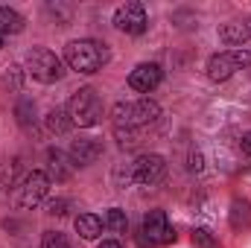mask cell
I'll use <instances>...</instances> for the list:
<instances>
[{
	"instance_id": "6da1fadb",
	"label": "cell",
	"mask_w": 251,
	"mask_h": 248,
	"mask_svg": "<svg viewBox=\"0 0 251 248\" xmlns=\"http://www.w3.org/2000/svg\"><path fill=\"white\" fill-rule=\"evenodd\" d=\"M64 62L76 73H97L108 64V47L94 38H79L64 47Z\"/></svg>"
},
{
	"instance_id": "7a4b0ae2",
	"label": "cell",
	"mask_w": 251,
	"mask_h": 248,
	"mask_svg": "<svg viewBox=\"0 0 251 248\" xmlns=\"http://www.w3.org/2000/svg\"><path fill=\"white\" fill-rule=\"evenodd\" d=\"M102 114H105V105H102V99H100V94L94 88H79L67 99V117H70V123L79 125V128L97 125L102 120Z\"/></svg>"
},
{
	"instance_id": "3957f363",
	"label": "cell",
	"mask_w": 251,
	"mask_h": 248,
	"mask_svg": "<svg viewBox=\"0 0 251 248\" xmlns=\"http://www.w3.org/2000/svg\"><path fill=\"white\" fill-rule=\"evenodd\" d=\"M158 117H161V105H158L155 99H149V97H143V99H137V102H120V105L114 108V128H128V131H134V128H140V125L155 123Z\"/></svg>"
},
{
	"instance_id": "277c9868",
	"label": "cell",
	"mask_w": 251,
	"mask_h": 248,
	"mask_svg": "<svg viewBox=\"0 0 251 248\" xmlns=\"http://www.w3.org/2000/svg\"><path fill=\"white\" fill-rule=\"evenodd\" d=\"M26 73L44 85H53L64 76V64L62 59L53 53V50H44V47H32L26 53Z\"/></svg>"
},
{
	"instance_id": "5b68a950",
	"label": "cell",
	"mask_w": 251,
	"mask_h": 248,
	"mask_svg": "<svg viewBox=\"0 0 251 248\" xmlns=\"http://www.w3.org/2000/svg\"><path fill=\"white\" fill-rule=\"evenodd\" d=\"M249 64H251L249 50H225V53H216V56L207 59V79L225 82V79H231L237 70H243Z\"/></svg>"
},
{
	"instance_id": "8992f818",
	"label": "cell",
	"mask_w": 251,
	"mask_h": 248,
	"mask_svg": "<svg viewBox=\"0 0 251 248\" xmlns=\"http://www.w3.org/2000/svg\"><path fill=\"white\" fill-rule=\"evenodd\" d=\"M47 193H50V175L32 170V173L24 175V181L18 187V193H15V201L21 207H38L47 198Z\"/></svg>"
},
{
	"instance_id": "52a82bcc",
	"label": "cell",
	"mask_w": 251,
	"mask_h": 248,
	"mask_svg": "<svg viewBox=\"0 0 251 248\" xmlns=\"http://www.w3.org/2000/svg\"><path fill=\"white\" fill-rule=\"evenodd\" d=\"M114 26L126 35H143L149 26V15L143 9V3H123L114 12Z\"/></svg>"
},
{
	"instance_id": "ba28073f",
	"label": "cell",
	"mask_w": 251,
	"mask_h": 248,
	"mask_svg": "<svg viewBox=\"0 0 251 248\" xmlns=\"http://www.w3.org/2000/svg\"><path fill=\"white\" fill-rule=\"evenodd\" d=\"M167 173V161L161 155H140L131 164V184L140 187H155Z\"/></svg>"
},
{
	"instance_id": "9c48e42d",
	"label": "cell",
	"mask_w": 251,
	"mask_h": 248,
	"mask_svg": "<svg viewBox=\"0 0 251 248\" xmlns=\"http://www.w3.org/2000/svg\"><path fill=\"white\" fill-rule=\"evenodd\" d=\"M143 234L155 246H170L176 240V228H173V222L167 219L164 210H152V213L143 216Z\"/></svg>"
},
{
	"instance_id": "30bf717a",
	"label": "cell",
	"mask_w": 251,
	"mask_h": 248,
	"mask_svg": "<svg viewBox=\"0 0 251 248\" xmlns=\"http://www.w3.org/2000/svg\"><path fill=\"white\" fill-rule=\"evenodd\" d=\"M161 79H164L161 64L143 62V64H137V67L128 73V88H131V91H137V94H152V91L161 85Z\"/></svg>"
},
{
	"instance_id": "8fae6325",
	"label": "cell",
	"mask_w": 251,
	"mask_h": 248,
	"mask_svg": "<svg viewBox=\"0 0 251 248\" xmlns=\"http://www.w3.org/2000/svg\"><path fill=\"white\" fill-rule=\"evenodd\" d=\"M219 38L228 44V47H234V50H243V44L251 38V21H228V24H222L219 26Z\"/></svg>"
},
{
	"instance_id": "7c38bea8",
	"label": "cell",
	"mask_w": 251,
	"mask_h": 248,
	"mask_svg": "<svg viewBox=\"0 0 251 248\" xmlns=\"http://www.w3.org/2000/svg\"><path fill=\"white\" fill-rule=\"evenodd\" d=\"M67 155H70V164L73 167H91L102 155V146L97 140H73Z\"/></svg>"
},
{
	"instance_id": "4fadbf2b",
	"label": "cell",
	"mask_w": 251,
	"mask_h": 248,
	"mask_svg": "<svg viewBox=\"0 0 251 248\" xmlns=\"http://www.w3.org/2000/svg\"><path fill=\"white\" fill-rule=\"evenodd\" d=\"M76 234H79L82 240H97V237L102 234V219L94 216V213H82V216H76Z\"/></svg>"
},
{
	"instance_id": "5bb4252c",
	"label": "cell",
	"mask_w": 251,
	"mask_h": 248,
	"mask_svg": "<svg viewBox=\"0 0 251 248\" xmlns=\"http://www.w3.org/2000/svg\"><path fill=\"white\" fill-rule=\"evenodd\" d=\"M67 161H64V155L59 149H50L47 152V175H50V181L56 178V181H64V178H70V167H64Z\"/></svg>"
},
{
	"instance_id": "9a60e30c",
	"label": "cell",
	"mask_w": 251,
	"mask_h": 248,
	"mask_svg": "<svg viewBox=\"0 0 251 248\" xmlns=\"http://www.w3.org/2000/svg\"><path fill=\"white\" fill-rule=\"evenodd\" d=\"M24 29V18L9 9V6H0V35H18Z\"/></svg>"
},
{
	"instance_id": "2e32d148",
	"label": "cell",
	"mask_w": 251,
	"mask_h": 248,
	"mask_svg": "<svg viewBox=\"0 0 251 248\" xmlns=\"http://www.w3.org/2000/svg\"><path fill=\"white\" fill-rule=\"evenodd\" d=\"M70 125L73 123H70V117H67V108H53V111L47 114V128L56 131V134H64Z\"/></svg>"
},
{
	"instance_id": "e0dca14e",
	"label": "cell",
	"mask_w": 251,
	"mask_h": 248,
	"mask_svg": "<svg viewBox=\"0 0 251 248\" xmlns=\"http://www.w3.org/2000/svg\"><path fill=\"white\" fill-rule=\"evenodd\" d=\"M249 222H251V204L243 201V198H237V201L231 204V225H234V228H243V225H249Z\"/></svg>"
},
{
	"instance_id": "ac0fdd59",
	"label": "cell",
	"mask_w": 251,
	"mask_h": 248,
	"mask_svg": "<svg viewBox=\"0 0 251 248\" xmlns=\"http://www.w3.org/2000/svg\"><path fill=\"white\" fill-rule=\"evenodd\" d=\"M15 114H18V123L24 125V128H29V125H35V102L24 97V99L18 102V108H15Z\"/></svg>"
},
{
	"instance_id": "d6986e66",
	"label": "cell",
	"mask_w": 251,
	"mask_h": 248,
	"mask_svg": "<svg viewBox=\"0 0 251 248\" xmlns=\"http://www.w3.org/2000/svg\"><path fill=\"white\" fill-rule=\"evenodd\" d=\"M105 225H108V231H114V234H126V228H128L126 210H120V207H111V210L105 213Z\"/></svg>"
},
{
	"instance_id": "ffe728a7",
	"label": "cell",
	"mask_w": 251,
	"mask_h": 248,
	"mask_svg": "<svg viewBox=\"0 0 251 248\" xmlns=\"http://www.w3.org/2000/svg\"><path fill=\"white\" fill-rule=\"evenodd\" d=\"M41 248H70V243L64 240L62 234H56V231H47V234H44V243H41Z\"/></svg>"
},
{
	"instance_id": "44dd1931",
	"label": "cell",
	"mask_w": 251,
	"mask_h": 248,
	"mask_svg": "<svg viewBox=\"0 0 251 248\" xmlns=\"http://www.w3.org/2000/svg\"><path fill=\"white\" fill-rule=\"evenodd\" d=\"M196 243H199L201 248H219L213 240H210V234H207V231H196Z\"/></svg>"
},
{
	"instance_id": "7402d4cb",
	"label": "cell",
	"mask_w": 251,
	"mask_h": 248,
	"mask_svg": "<svg viewBox=\"0 0 251 248\" xmlns=\"http://www.w3.org/2000/svg\"><path fill=\"white\" fill-rule=\"evenodd\" d=\"M64 207H67V201H50V213H53V216H64V213H67Z\"/></svg>"
},
{
	"instance_id": "603a6c76",
	"label": "cell",
	"mask_w": 251,
	"mask_h": 248,
	"mask_svg": "<svg viewBox=\"0 0 251 248\" xmlns=\"http://www.w3.org/2000/svg\"><path fill=\"white\" fill-rule=\"evenodd\" d=\"M240 146H243V152H249V155H251V131H249V134H243Z\"/></svg>"
},
{
	"instance_id": "cb8c5ba5",
	"label": "cell",
	"mask_w": 251,
	"mask_h": 248,
	"mask_svg": "<svg viewBox=\"0 0 251 248\" xmlns=\"http://www.w3.org/2000/svg\"><path fill=\"white\" fill-rule=\"evenodd\" d=\"M100 248H123L120 243H114V240H105V243H100Z\"/></svg>"
},
{
	"instance_id": "d4e9b609",
	"label": "cell",
	"mask_w": 251,
	"mask_h": 248,
	"mask_svg": "<svg viewBox=\"0 0 251 248\" xmlns=\"http://www.w3.org/2000/svg\"><path fill=\"white\" fill-rule=\"evenodd\" d=\"M0 47H3V35H0Z\"/></svg>"
}]
</instances>
